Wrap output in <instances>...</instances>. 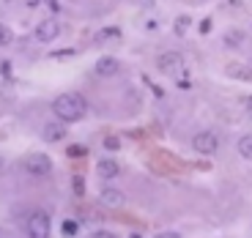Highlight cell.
<instances>
[{"mask_svg": "<svg viewBox=\"0 0 252 238\" xmlns=\"http://www.w3.org/2000/svg\"><path fill=\"white\" fill-rule=\"evenodd\" d=\"M52 113L61 120H66V123H74V120H80L82 115L88 113V101L82 99V93L69 90V93H61L52 101Z\"/></svg>", "mask_w": 252, "mask_h": 238, "instance_id": "cell-1", "label": "cell"}, {"mask_svg": "<svg viewBox=\"0 0 252 238\" xmlns=\"http://www.w3.org/2000/svg\"><path fill=\"white\" fill-rule=\"evenodd\" d=\"M52 233V219L47 211H33L28 216V236L33 238H47Z\"/></svg>", "mask_w": 252, "mask_h": 238, "instance_id": "cell-2", "label": "cell"}, {"mask_svg": "<svg viewBox=\"0 0 252 238\" xmlns=\"http://www.w3.org/2000/svg\"><path fill=\"white\" fill-rule=\"evenodd\" d=\"M22 167H25V173L31 178H47L50 176V170H52V162H50L47 153H31Z\"/></svg>", "mask_w": 252, "mask_h": 238, "instance_id": "cell-3", "label": "cell"}, {"mask_svg": "<svg viewBox=\"0 0 252 238\" xmlns=\"http://www.w3.org/2000/svg\"><path fill=\"white\" fill-rule=\"evenodd\" d=\"M192 148H195V153H217V148H220V140H217L214 132H197L195 137H192Z\"/></svg>", "mask_w": 252, "mask_h": 238, "instance_id": "cell-4", "label": "cell"}, {"mask_svg": "<svg viewBox=\"0 0 252 238\" xmlns=\"http://www.w3.org/2000/svg\"><path fill=\"white\" fill-rule=\"evenodd\" d=\"M157 66H159L162 74H176V71L184 69V55L181 52H162L159 60H157Z\"/></svg>", "mask_w": 252, "mask_h": 238, "instance_id": "cell-5", "label": "cell"}, {"mask_svg": "<svg viewBox=\"0 0 252 238\" xmlns=\"http://www.w3.org/2000/svg\"><path fill=\"white\" fill-rule=\"evenodd\" d=\"M58 36H61L58 19H44V22L36 25V41H41V44H50V41H55Z\"/></svg>", "mask_w": 252, "mask_h": 238, "instance_id": "cell-6", "label": "cell"}, {"mask_svg": "<svg viewBox=\"0 0 252 238\" xmlns=\"http://www.w3.org/2000/svg\"><path fill=\"white\" fill-rule=\"evenodd\" d=\"M66 120H61L58 118L55 123H44V129H41V134H44V140L47 143H58V140H63L66 137Z\"/></svg>", "mask_w": 252, "mask_h": 238, "instance_id": "cell-7", "label": "cell"}, {"mask_svg": "<svg viewBox=\"0 0 252 238\" xmlns=\"http://www.w3.org/2000/svg\"><path fill=\"white\" fill-rule=\"evenodd\" d=\"M96 173H99V178L110 181V178H115L121 173V167H118V162H115V159H101V162L96 164Z\"/></svg>", "mask_w": 252, "mask_h": 238, "instance_id": "cell-8", "label": "cell"}, {"mask_svg": "<svg viewBox=\"0 0 252 238\" xmlns=\"http://www.w3.org/2000/svg\"><path fill=\"white\" fill-rule=\"evenodd\" d=\"M118 71V60L115 58H99L96 60V74L99 77H113Z\"/></svg>", "mask_w": 252, "mask_h": 238, "instance_id": "cell-9", "label": "cell"}, {"mask_svg": "<svg viewBox=\"0 0 252 238\" xmlns=\"http://www.w3.org/2000/svg\"><path fill=\"white\" fill-rule=\"evenodd\" d=\"M101 203L107 208H121L124 206V192H118V189H104L101 192Z\"/></svg>", "mask_w": 252, "mask_h": 238, "instance_id": "cell-10", "label": "cell"}, {"mask_svg": "<svg viewBox=\"0 0 252 238\" xmlns=\"http://www.w3.org/2000/svg\"><path fill=\"white\" fill-rule=\"evenodd\" d=\"M239 153H241V159L252 162V134H247V137L239 140Z\"/></svg>", "mask_w": 252, "mask_h": 238, "instance_id": "cell-11", "label": "cell"}, {"mask_svg": "<svg viewBox=\"0 0 252 238\" xmlns=\"http://www.w3.org/2000/svg\"><path fill=\"white\" fill-rule=\"evenodd\" d=\"M61 230H63V236H77V230H80V222H77V219H66Z\"/></svg>", "mask_w": 252, "mask_h": 238, "instance_id": "cell-12", "label": "cell"}, {"mask_svg": "<svg viewBox=\"0 0 252 238\" xmlns=\"http://www.w3.org/2000/svg\"><path fill=\"white\" fill-rule=\"evenodd\" d=\"M11 38H14V33L8 30V28H3V30H0V44H11Z\"/></svg>", "mask_w": 252, "mask_h": 238, "instance_id": "cell-13", "label": "cell"}, {"mask_svg": "<svg viewBox=\"0 0 252 238\" xmlns=\"http://www.w3.org/2000/svg\"><path fill=\"white\" fill-rule=\"evenodd\" d=\"M66 153H69V156H85V148H80V145H74V148H69V150H66Z\"/></svg>", "mask_w": 252, "mask_h": 238, "instance_id": "cell-14", "label": "cell"}, {"mask_svg": "<svg viewBox=\"0 0 252 238\" xmlns=\"http://www.w3.org/2000/svg\"><path fill=\"white\" fill-rule=\"evenodd\" d=\"M115 233H110V230H96L94 233V238H113Z\"/></svg>", "mask_w": 252, "mask_h": 238, "instance_id": "cell-15", "label": "cell"}, {"mask_svg": "<svg viewBox=\"0 0 252 238\" xmlns=\"http://www.w3.org/2000/svg\"><path fill=\"white\" fill-rule=\"evenodd\" d=\"M187 22H189V19H187V17H181V19H178V25H176V30H178V33H184V30H187Z\"/></svg>", "mask_w": 252, "mask_h": 238, "instance_id": "cell-16", "label": "cell"}, {"mask_svg": "<svg viewBox=\"0 0 252 238\" xmlns=\"http://www.w3.org/2000/svg\"><path fill=\"white\" fill-rule=\"evenodd\" d=\"M104 145H107V148L113 150V148H118L121 143H118V140H115V137H107V140H104Z\"/></svg>", "mask_w": 252, "mask_h": 238, "instance_id": "cell-17", "label": "cell"}]
</instances>
